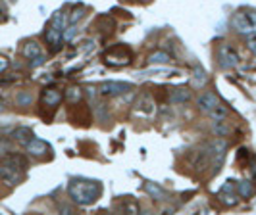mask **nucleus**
<instances>
[{"label": "nucleus", "instance_id": "26", "mask_svg": "<svg viewBox=\"0 0 256 215\" xmlns=\"http://www.w3.org/2000/svg\"><path fill=\"white\" fill-rule=\"evenodd\" d=\"M96 106H98V108H96V117L106 121V119H108V110H106V106H104V104H96Z\"/></svg>", "mask_w": 256, "mask_h": 215}, {"label": "nucleus", "instance_id": "16", "mask_svg": "<svg viewBox=\"0 0 256 215\" xmlns=\"http://www.w3.org/2000/svg\"><path fill=\"white\" fill-rule=\"evenodd\" d=\"M237 190H239V196H241V198H250L252 192H254V185H252L250 181H241V183L237 185Z\"/></svg>", "mask_w": 256, "mask_h": 215}, {"label": "nucleus", "instance_id": "15", "mask_svg": "<svg viewBox=\"0 0 256 215\" xmlns=\"http://www.w3.org/2000/svg\"><path fill=\"white\" fill-rule=\"evenodd\" d=\"M22 54L26 56L27 60H31V58H35L38 54H42L40 52V44H38L37 40H27L26 44H24V48H22Z\"/></svg>", "mask_w": 256, "mask_h": 215}, {"label": "nucleus", "instance_id": "31", "mask_svg": "<svg viewBox=\"0 0 256 215\" xmlns=\"http://www.w3.org/2000/svg\"><path fill=\"white\" fill-rule=\"evenodd\" d=\"M0 112H2V104H0Z\"/></svg>", "mask_w": 256, "mask_h": 215}, {"label": "nucleus", "instance_id": "23", "mask_svg": "<svg viewBox=\"0 0 256 215\" xmlns=\"http://www.w3.org/2000/svg\"><path fill=\"white\" fill-rule=\"evenodd\" d=\"M85 12H87V8H85V6H77L76 10L72 12V15H70V19H68V23H74V25H76L77 21H79V19H81V17L85 15Z\"/></svg>", "mask_w": 256, "mask_h": 215}, {"label": "nucleus", "instance_id": "1", "mask_svg": "<svg viewBox=\"0 0 256 215\" xmlns=\"http://www.w3.org/2000/svg\"><path fill=\"white\" fill-rule=\"evenodd\" d=\"M70 198L72 202L77 206H89V204L96 202V198L100 196L102 187L98 181H87V179H74L68 187Z\"/></svg>", "mask_w": 256, "mask_h": 215}, {"label": "nucleus", "instance_id": "29", "mask_svg": "<svg viewBox=\"0 0 256 215\" xmlns=\"http://www.w3.org/2000/svg\"><path fill=\"white\" fill-rule=\"evenodd\" d=\"M8 69V60L4 56H0V73H4Z\"/></svg>", "mask_w": 256, "mask_h": 215}, {"label": "nucleus", "instance_id": "13", "mask_svg": "<svg viewBox=\"0 0 256 215\" xmlns=\"http://www.w3.org/2000/svg\"><path fill=\"white\" fill-rule=\"evenodd\" d=\"M4 165H10L14 169H20V171H24L27 169V160L24 156H20V154H8L6 156V160H4Z\"/></svg>", "mask_w": 256, "mask_h": 215}, {"label": "nucleus", "instance_id": "32", "mask_svg": "<svg viewBox=\"0 0 256 215\" xmlns=\"http://www.w3.org/2000/svg\"><path fill=\"white\" fill-rule=\"evenodd\" d=\"M0 167H2V165H0Z\"/></svg>", "mask_w": 256, "mask_h": 215}, {"label": "nucleus", "instance_id": "10", "mask_svg": "<svg viewBox=\"0 0 256 215\" xmlns=\"http://www.w3.org/2000/svg\"><path fill=\"white\" fill-rule=\"evenodd\" d=\"M192 83H194V89H202L206 83H208V75H206V69L196 63L194 69H192Z\"/></svg>", "mask_w": 256, "mask_h": 215}, {"label": "nucleus", "instance_id": "12", "mask_svg": "<svg viewBox=\"0 0 256 215\" xmlns=\"http://www.w3.org/2000/svg\"><path fill=\"white\" fill-rule=\"evenodd\" d=\"M12 139L16 140V142H20V144L26 146L27 142L33 139V131H31L29 127H18V129H14L12 131Z\"/></svg>", "mask_w": 256, "mask_h": 215}, {"label": "nucleus", "instance_id": "19", "mask_svg": "<svg viewBox=\"0 0 256 215\" xmlns=\"http://www.w3.org/2000/svg\"><path fill=\"white\" fill-rule=\"evenodd\" d=\"M144 190L152 196L154 200H162V198H164V190L160 189L156 183H146V185H144Z\"/></svg>", "mask_w": 256, "mask_h": 215}, {"label": "nucleus", "instance_id": "17", "mask_svg": "<svg viewBox=\"0 0 256 215\" xmlns=\"http://www.w3.org/2000/svg\"><path fill=\"white\" fill-rule=\"evenodd\" d=\"M137 106H139V110H141V112H144V114H152V112H154V102H152V98H150L148 94H142L141 100L137 102Z\"/></svg>", "mask_w": 256, "mask_h": 215}, {"label": "nucleus", "instance_id": "5", "mask_svg": "<svg viewBox=\"0 0 256 215\" xmlns=\"http://www.w3.org/2000/svg\"><path fill=\"white\" fill-rule=\"evenodd\" d=\"M0 179L8 185V187H16V185H20L22 183V179H24V171H20V169H14L10 165H4L0 167Z\"/></svg>", "mask_w": 256, "mask_h": 215}, {"label": "nucleus", "instance_id": "6", "mask_svg": "<svg viewBox=\"0 0 256 215\" xmlns=\"http://www.w3.org/2000/svg\"><path fill=\"white\" fill-rule=\"evenodd\" d=\"M218 104H220L218 94L212 92V90H208V92H204V94H200L198 100H196V106H198V110H200L202 114H210Z\"/></svg>", "mask_w": 256, "mask_h": 215}, {"label": "nucleus", "instance_id": "14", "mask_svg": "<svg viewBox=\"0 0 256 215\" xmlns=\"http://www.w3.org/2000/svg\"><path fill=\"white\" fill-rule=\"evenodd\" d=\"M210 129H212V133L216 135V137H228L231 133V127L226 123V119H212V125H210Z\"/></svg>", "mask_w": 256, "mask_h": 215}, {"label": "nucleus", "instance_id": "27", "mask_svg": "<svg viewBox=\"0 0 256 215\" xmlns=\"http://www.w3.org/2000/svg\"><path fill=\"white\" fill-rule=\"evenodd\" d=\"M246 46H248V50L256 56V33L254 35H250V37H246Z\"/></svg>", "mask_w": 256, "mask_h": 215}, {"label": "nucleus", "instance_id": "25", "mask_svg": "<svg viewBox=\"0 0 256 215\" xmlns=\"http://www.w3.org/2000/svg\"><path fill=\"white\" fill-rule=\"evenodd\" d=\"M12 152V142L6 139H0V156H8Z\"/></svg>", "mask_w": 256, "mask_h": 215}, {"label": "nucleus", "instance_id": "22", "mask_svg": "<svg viewBox=\"0 0 256 215\" xmlns=\"http://www.w3.org/2000/svg\"><path fill=\"white\" fill-rule=\"evenodd\" d=\"M81 96H83V92H81V89H77V87H72V89L66 90V98L72 102V104H77V102L81 100Z\"/></svg>", "mask_w": 256, "mask_h": 215}, {"label": "nucleus", "instance_id": "7", "mask_svg": "<svg viewBox=\"0 0 256 215\" xmlns=\"http://www.w3.org/2000/svg\"><path fill=\"white\" fill-rule=\"evenodd\" d=\"M62 98H64L62 90L54 89V87H50V89H44L42 96H40L42 104H44V106H48V108H56V106L62 102Z\"/></svg>", "mask_w": 256, "mask_h": 215}, {"label": "nucleus", "instance_id": "4", "mask_svg": "<svg viewBox=\"0 0 256 215\" xmlns=\"http://www.w3.org/2000/svg\"><path fill=\"white\" fill-rule=\"evenodd\" d=\"M133 87L129 83H116V81H104L102 85L98 87V94L100 96H118L131 90Z\"/></svg>", "mask_w": 256, "mask_h": 215}, {"label": "nucleus", "instance_id": "11", "mask_svg": "<svg viewBox=\"0 0 256 215\" xmlns=\"http://www.w3.org/2000/svg\"><path fill=\"white\" fill-rule=\"evenodd\" d=\"M189 100H191V90L180 89V87L170 90V102L172 104H183V102H189Z\"/></svg>", "mask_w": 256, "mask_h": 215}, {"label": "nucleus", "instance_id": "24", "mask_svg": "<svg viewBox=\"0 0 256 215\" xmlns=\"http://www.w3.org/2000/svg\"><path fill=\"white\" fill-rule=\"evenodd\" d=\"M220 198H222V202L226 204V206H235V204L239 202L237 200V194H233V190L231 192H222Z\"/></svg>", "mask_w": 256, "mask_h": 215}, {"label": "nucleus", "instance_id": "21", "mask_svg": "<svg viewBox=\"0 0 256 215\" xmlns=\"http://www.w3.org/2000/svg\"><path fill=\"white\" fill-rule=\"evenodd\" d=\"M208 115H210L212 119H226V117H228V106H224V104L220 102L218 106H216Z\"/></svg>", "mask_w": 256, "mask_h": 215}, {"label": "nucleus", "instance_id": "3", "mask_svg": "<svg viewBox=\"0 0 256 215\" xmlns=\"http://www.w3.org/2000/svg\"><path fill=\"white\" fill-rule=\"evenodd\" d=\"M216 58H218V63L222 69H235V67L241 63L239 52L235 50L231 44H228V42H222L218 46Z\"/></svg>", "mask_w": 256, "mask_h": 215}, {"label": "nucleus", "instance_id": "20", "mask_svg": "<svg viewBox=\"0 0 256 215\" xmlns=\"http://www.w3.org/2000/svg\"><path fill=\"white\" fill-rule=\"evenodd\" d=\"M16 104H18V106H31V104H33V94H31L29 90H22V92H18V96H16Z\"/></svg>", "mask_w": 256, "mask_h": 215}, {"label": "nucleus", "instance_id": "8", "mask_svg": "<svg viewBox=\"0 0 256 215\" xmlns=\"http://www.w3.org/2000/svg\"><path fill=\"white\" fill-rule=\"evenodd\" d=\"M26 152L29 154V156H44V154L48 152V144L44 142V140H40V139H33L29 140L26 144Z\"/></svg>", "mask_w": 256, "mask_h": 215}, {"label": "nucleus", "instance_id": "9", "mask_svg": "<svg viewBox=\"0 0 256 215\" xmlns=\"http://www.w3.org/2000/svg\"><path fill=\"white\" fill-rule=\"evenodd\" d=\"M44 38H46V42L50 44L52 48H58L60 42L64 40V29H58V27H54V25H48L46 33H44Z\"/></svg>", "mask_w": 256, "mask_h": 215}, {"label": "nucleus", "instance_id": "18", "mask_svg": "<svg viewBox=\"0 0 256 215\" xmlns=\"http://www.w3.org/2000/svg\"><path fill=\"white\" fill-rule=\"evenodd\" d=\"M170 62V54L164 50H158V52H152L150 56H148V63H158V65H164V63Z\"/></svg>", "mask_w": 256, "mask_h": 215}, {"label": "nucleus", "instance_id": "30", "mask_svg": "<svg viewBox=\"0 0 256 215\" xmlns=\"http://www.w3.org/2000/svg\"><path fill=\"white\" fill-rule=\"evenodd\" d=\"M4 19H6V8H4L2 4H0V23H2Z\"/></svg>", "mask_w": 256, "mask_h": 215}, {"label": "nucleus", "instance_id": "28", "mask_svg": "<svg viewBox=\"0 0 256 215\" xmlns=\"http://www.w3.org/2000/svg\"><path fill=\"white\" fill-rule=\"evenodd\" d=\"M44 60H46L44 54H38V56H35V58L29 60V65H31V67H37V65H40V63H44Z\"/></svg>", "mask_w": 256, "mask_h": 215}, {"label": "nucleus", "instance_id": "2", "mask_svg": "<svg viewBox=\"0 0 256 215\" xmlns=\"http://www.w3.org/2000/svg\"><path fill=\"white\" fill-rule=\"evenodd\" d=\"M231 27L243 35V37H250L256 33V12L252 10H237L231 17Z\"/></svg>", "mask_w": 256, "mask_h": 215}]
</instances>
